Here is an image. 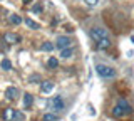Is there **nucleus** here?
Returning <instances> with one entry per match:
<instances>
[{"instance_id":"f257e3e1","label":"nucleus","mask_w":134,"mask_h":121,"mask_svg":"<svg viewBox=\"0 0 134 121\" xmlns=\"http://www.w3.org/2000/svg\"><path fill=\"white\" fill-rule=\"evenodd\" d=\"M131 113H132V108L124 98H121L119 101H117V104L112 108V116H116V118H122V116H127V114H131Z\"/></svg>"},{"instance_id":"f03ea898","label":"nucleus","mask_w":134,"mask_h":121,"mask_svg":"<svg viewBox=\"0 0 134 121\" xmlns=\"http://www.w3.org/2000/svg\"><path fill=\"white\" fill-rule=\"evenodd\" d=\"M96 72L104 79H111V77L116 76V69L111 67V66H107V64H97L96 66Z\"/></svg>"},{"instance_id":"7ed1b4c3","label":"nucleus","mask_w":134,"mask_h":121,"mask_svg":"<svg viewBox=\"0 0 134 121\" xmlns=\"http://www.w3.org/2000/svg\"><path fill=\"white\" fill-rule=\"evenodd\" d=\"M104 37H109L106 29H102V27H94V29H91V39L94 40V42H97V40L104 39Z\"/></svg>"},{"instance_id":"20e7f679","label":"nucleus","mask_w":134,"mask_h":121,"mask_svg":"<svg viewBox=\"0 0 134 121\" xmlns=\"http://www.w3.org/2000/svg\"><path fill=\"white\" fill-rule=\"evenodd\" d=\"M49 109H64V99L60 96H55L49 101Z\"/></svg>"},{"instance_id":"39448f33","label":"nucleus","mask_w":134,"mask_h":121,"mask_svg":"<svg viewBox=\"0 0 134 121\" xmlns=\"http://www.w3.org/2000/svg\"><path fill=\"white\" fill-rule=\"evenodd\" d=\"M55 47L59 51H62V49H65V47H70V39L67 35H59L57 40H55Z\"/></svg>"},{"instance_id":"423d86ee","label":"nucleus","mask_w":134,"mask_h":121,"mask_svg":"<svg viewBox=\"0 0 134 121\" xmlns=\"http://www.w3.org/2000/svg\"><path fill=\"white\" fill-rule=\"evenodd\" d=\"M3 40H5L7 44H19L20 42V35L14 34V32H7V34H3Z\"/></svg>"},{"instance_id":"0eeeda50","label":"nucleus","mask_w":134,"mask_h":121,"mask_svg":"<svg viewBox=\"0 0 134 121\" xmlns=\"http://www.w3.org/2000/svg\"><path fill=\"white\" fill-rule=\"evenodd\" d=\"M96 45H97L99 51H106V49L111 47V39H109V37H104V39L97 40V42H96Z\"/></svg>"},{"instance_id":"6e6552de","label":"nucleus","mask_w":134,"mask_h":121,"mask_svg":"<svg viewBox=\"0 0 134 121\" xmlns=\"http://www.w3.org/2000/svg\"><path fill=\"white\" fill-rule=\"evenodd\" d=\"M5 96H7V99H15L17 96H19V89L14 87V86L7 87V89H5Z\"/></svg>"},{"instance_id":"1a4fd4ad","label":"nucleus","mask_w":134,"mask_h":121,"mask_svg":"<svg viewBox=\"0 0 134 121\" xmlns=\"http://www.w3.org/2000/svg\"><path fill=\"white\" fill-rule=\"evenodd\" d=\"M52 89H54V82H52V81H44V82L40 84V91H42L44 94L50 93Z\"/></svg>"},{"instance_id":"9d476101","label":"nucleus","mask_w":134,"mask_h":121,"mask_svg":"<svg viewBox=\"0 0 134 121\" xmlns=\"http://www.w3.org/2000/svg\"><path fill=\"white\" fill-rule=\"evenodd\" d=\"M72 56H74V49L72 47H65V49L60 51V57H62V59H70Z\"/></svg>"},{"instance_id":"9b49d317","label":"nucleus","mask_w":134,"mask_h":121,"mask_svg":"<svg viewBox=\"0 0 134 121\" xmlns=\"http://www.w3.org/2000/svg\"><path fill=\"white\" fill-rule=\"evenodd\" d=\"M12 118H15V109H14V108H7V109L3 111V119L10 121Z\"/></svg>"},{"instance_id":"f8f14e48","label":"nucleus","mask_w":134,"mask_h":121,"mask_svg":"<svg viewBox=\"0 0 134 121\" xmlns=\"http://www.w3.org/2000/svg\"><path fill=\"white\" fill-rule=\"evenodd\" d=\"M24 22H25V25H27L29 29H32V30H37V29H40V25H39V24H37L35 20H32L30 17H29V19H25Z\"/></svg>"},{"instance_id":"ddd939ff","label":"nucleus","mask_w":134,"mask_h":121,"mask_svg":"<svg viewBox=\"0 0 134 121\" xmlns=\"http://www.w3.org/2000/svg\"><path fill=\"white\" fill-rule=\"evenodd\" d=\"M32 103H34V96L30 93H25L24 94V106L29 108V106H32Z\"/></svg>"},{"instance_id":"4468645a","label":"nucleus","mask_w":134,"mask_h":121,"mask_svg":"<svg viewBox=\"0 0 134 121\" xmlns=\"http://www.w3.org/2000/svg\"><path fill=\"white\" fill-rule=\"evenodd\" d=\"M10 24H14V25H19V24H22V17L17 14H12L10 15Z\"/></svg>"},{"instance_id":"2eb2a0df","label":"nucleus","mask_w":134,"mask_h":121,"mask_svg":"<svg viewBox=\"0 0 134 121\" xmlns=\"http://www.w3.org/2000/svg\"><path fill=\"white\" fill-rule=\"evenodd\" d=\"M47 66L50 69H57L59 67V61L55 59V57H49V61H47Z\"/></svg>"},{"instance_id":"dca6fc26","label":"nucleus","mask_w":134,"mask_h":121,"mask_svg":"<svg viewBox=\"0 0 134 121\" xmlns=\"http://www.w3.org/2000/svg\"><path fill=\"white\" fill-rule=\"evenodd\" d=\"M0 67H2L3 71H10L12 69V62L8 61V59H3L2 62H0Z\"/></svg>"},{"instance_id":"f3484780","label":"nucleus","mask_w":134,"mask_h":121,"mask_svg":"<svg viewBox=\"0 0 134 121\" xmlns=\"http://www.w3.org/2000/svg\"><path fill=\"white\" fill-rule=\"evenodd\" d=\"M42 121H57V114H52V113H45L42 116Z\"/></svg>"},{"instance_id":"a211bd4d","label":"nucleus","mask_w":134,"mask_h":121,"mask_svg":"<svg viewBox=\"0 0 134 121\" xmlns=\"http://www.w3.org/2000/svg\"><path fill=\"white\" fill-rule=\"evenodd\" d=\"M54 47H55V45H54L52 42H44V44H42V51H45V52L54 51Z\"/></svg>"},{"instance_id":"6ab92c4d","label":"nucleus","mask_w":134,"mask_h":121,"mask_svg":"<svg viewBox=\"0 0 134 121\" xmlns=\"http://www.w3.org/2000/svg\"><path fill=\"white\" fill-rule=\"evenodd\" d=\"M29 81H30V82H39L40 81V76H39V74H32V76L29 77Z\"/></svg>"},{"instance_id":"aec40b11","label":"nucleus","mask_w":134,"mask_h":121,"mask_svg":"<svg viewBox=\"0 0 134 121\" xmlns=\"http://www.w3.org/2000/svg\"><path fill=\"white\" fill-rule=\"evenodd\" d=\"M84 2H86L89 7H96V5L99 3V0H84Z\"/></svg>"},{"instance_id":"412c9836","label":"nucleus","mask_w":134,"mask_h":121,"mask_svg":"<svg viewBox=\"0 0 134 121\" xmlns=\"http://www.w3.org/2000/svg\"><path fill=\"white\" fill-rule=\"evenodd\" d=\"M32 10L35 12V14H39V12H42V5H39V3H37V5H34V7H32Z\"/></svg>"},{"instance_id":"4be33fe9","label":"nucleus","mask_w":134,"mask_h":121,"mask_svg":"<svg viewBox=\"0 0 134 121\" xmlns=\"http://www.w3.org/2000/svg\"><path fill=\"white\" fill-rule=\"evenodd\" d=\"M25 118V116L22 114V113H20V111H15V119H20V121H22Z\"/></svg>"},{"instance_id":"5701e85b","label":"nucleus","mask_w":134,"mask_h":121,"mask_svg":"<svg viewBox=\"0 0 134 121\" xmlns=\"http://www.w3.org/2000/svg\"><path fill=\"white\" fill-rule=\"evenodd\" d=\"M22 2H24V3H30V0H22Z\"/></svg>"},{"instance_id":"b1692460","label":"nucleus","mask_w":134,"mask_h":121,"mask_svg":"<svg viewBox=\"0 0 134 121\" xmlns=\"http://www.w3.org/2000/svg\"><path fill=\"white\" fill-rule=\"evenodd\" d=\"M10 121H12V119H10Z\"/></svg>"}]
</instances>
